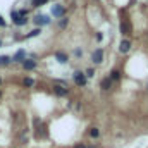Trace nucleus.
<instances>
[{
	"mask_svg": "<svg viewBox=\"0 0 148 148\" xmlns=\"http://www.w3.org/2000/svg\"><path fill=\"white\" fill-rule=\"evenodd\" d=\"M73 79H74V83H76L77 86H86V83H88L86 74H83L81 71H76V73L73 74Z\"/></svg>",
	"mask_w": 148,
	"mask_h": 148,
	"instance_id": "1",
	"label": "nucleus"
},
{
	"mask_svg": "<svg viewBox=\"0 0 148 148\" xmlns=\"http://www.w3.org/2000/svg\"><path fill=\"white\" fill-rule=\"evenodd\" d=\"M10 17H12V23H14L16 26H24V24H28V17H21L17 10H14V12L10 14Z\"/></svg>",
	"mask_w": 148,
	"mask_h": 148,
	"instance_id": "2",
	"label": "nucleus"
},
{
	"mask_svg": "<svg viewBox=\"0 0 148 148\" xmlns=\"http://www.w3.org/2000/svg\"><path fill=\"white\" fill-rule=\"evenodd\" d=\"M64 12H66V7L64 5H60V3H55V5H52V16L53 17H64Z\"/></svg>",
	"mask_w": 148,
	"mask_h": 148,
	"instance_id": "3",
	"label": "nucleus"
},
{
	"mask_svg": "<svg viewBox=\"0 0 148 148\" xmlns=\"http://www.w3.org/2000/svg\"><path fill=\"white\" fill-rule=\"evenodd\" d=\"M91 60H93L95 64H102V62H103V50H102V48H97V50L91 53Z\"/></svg>",
	"mask_w": 148,
	"mask_h": 148,
	"instance_id": "4",
	"label": "nucleus"
},
{
	"mask_svg": "<svg viewBox=\"0 0 148 148\" xmlns=\"http://www.w3.org/2000/svg\"><path fill=\"white\" fill-rule=\"evenodd\" d=\"M35 23H36L38 26H47V24H50V17H48V16L40 14V16L35 17Z\"/></svg>",
	"mask_w": 148,
	"mask_h": 148,
	"instance_id": "5",
	"label": "nucleus"
},
{
	"mask_svg": "<svg viewBox=\"0 0 148 148\" xmlns=\"http://www.w3.org/2000/svg\"><path fill=\"white\" fill-rule=\"evenodd\" d=\"M129 50H131V41L129 40H122L121 45H119V52L121 53H127Z\"/></svg>",
	"mask_w": 148,
	"mask_h": 148,
	"instance_id": "6",
	"label": "nucleus"
},
{
	"mask_svg": "<svg viewBox=\"0 0 148 148\" xmlns=\"http://www.w3.org/2000/svg\"><path fill=\"white\" fill-rule=\"evenodd\" d=\"M53 91H55L57 97H66V95L69 93V90H67L66 86H60V84H55V86H53Z\"/></svg>",
	"mask_w": 148,
	"mask_h": 148,
	"instance_id": "7",
	"label": "nucleus"
},
{
	"mask_svg": "<svg viewBox=\"0 0 148 148\" xmlns=\"http://www.w3.org/2000/svg\"><path fill=\"white\" fill-rule=\"evenodd\" d=\"M23 67H24L26 71H33V69L36 67V60H33V59H24Z\"/></svg>",
	"mask_w": 148,
	"mask_h": 148,
	"instance_id": "8",
	"label": "nucleus"
},
{
	"mask_svg": "<svg viewBox=\"0 0 148 148\" xmlns=\"http://www.w3.org/2000/svg\"><path fill=\"white\" fill-rule=\"evenodd\" d=\"M10 59H12V62H21V64H23L24 59H26V52H24V50H19V52H17L14 57H10Z\"/></svg>",
	"mask_w": 148,
	"mask_h": 148,
	"instance_id": "9",
	"label": "nucleus"
},
{
	"mask_svg": "<svg viewBox=\"0 0 148 148\" xmlns=\"http://www.w3.org/2000/svg\"><path fill=\"white\" fill-rule=\"evenodd\" d=\"M55 59H57V62L59 64H67V53H64V52H55Z\"/></svg>",
	"mask_w": 148,
	"mask_h": 148,
	"instance_id": "10",
	"label": "nucleus"
},
{
	"mask_svg": "<svg viewBox=\"0 0 148 148\" xmlns=\"http://www.w3.org/2000/svg\"><path fill=\"white\" fill-rule=\"evenodd\" d=\"M121 33H122V35H129V33H131V24H129L127 21L121 23Z\"/></svg>",
	"mask_w": 148,
	"mask_h": 148,
	"instance_id": "11",
	"label": "nucleus"
},
{
	"mask_svg": "<svg viewBox=\"0 0 148 148\" xmlns=\"http://www.w3.org/2000/svg\"><path fill=\"white\" fill-rule=\"evenodd\" d=\"M110 86H112V81L109 79V77H103L102 83H100V88H102V90H109Z\"/></svg>",
	"mask_w": 148,
	"mask_h": 148,
	"instance_id": "12",
	"label": "nucleus"
},
{
	"mask_svg": "<svg viewBox=\"0 0 148 148\" xmlns=\"http://www.w3.org/2000/svg\"><path fill=\"white\" fill-rule=\"evenodd\" d=\"M12 62V59L9 55H0V66H9Z\"/></svg>",
	"mask_w": 148,
	"mask_h": 148,
	"instance_id": "13",
	"label": "nucleus"
},
{
	"mask_svg": "<svg viewBox=\"0 0 148 148\" xmlns=\"http://www.w3.org/2000/svg\"><path fill=\"white\" fill-rule=\"evenodd\" d=\"M110 81H119L121 79V71H117V69H114L110 73V77H109Z\"/></svg>",
	"mask_w": 148,
	"mask_h": 148,
	"instance_id": "14",
	"label": "nucleus"
},
{
	"mask_svg": "<svg viewBox=\"0 0 148 148\" xmlns=\"http://www.w3.org/2000/svg\"><path fill=\"white\" fill-rule=\"evenodd\" d=\"M48 0H31V3H33V7H41V5H45Z\"/></svg>",
	"mask_w": 148,
	"mask_h": 148,
	"instance_id": "15",
	"label": "nucleus"
},
{
	"mask_svg": "<svg viewBox=\"0 0 148 148\" xmlns=\"http://www.w3.org/2000/svg\"><path fill=\"white\" fill-rule=\"evenodd\" d=\"M90 136H91V138H98V136H100V131H98L97 127H91V129H90Z\"/></svg>",
	"mask_w": 148,
	"mask_h": 148,
	"instance_id": "16",
	"label": "nucleus"
},
{
	"mask_svg": "<svg viewBox=\"0 0 148 148\" xmlns=\"http://www.w3.org/2000/svg\"><path fill=\"white\" fill-rule=\"evenodd\" d=\"M24 86H28V88L35 86V79H31V77H26V79H24Z\"/></svg>",
	"mask_w": 148,
	"mask_h": 148,
	"instance_id": "17",
	"label": "nucleus"
},
{
	"mask_svg": "<svg viewBox=\"0 0 148 148\" xmlns=\"http://www.w3.org/2000/svg\"><path fill=\"white\" fill-rule=\"evenodd\" d=\"M40 33H41V29H33V31H31V33H28V35H26V38H33V36H38V35H40Z\"/></svg>",
	"mask_w": 148,
	"mask_h": 148,
	"instance_id": "18",
	"label": "nucleus"
},
{
	"mask_svg": "<svg viewBox=\"0 0 148 148\" xmlns=\"http://www.w3.org/2000/svg\"><path fill=\"white\" fill-rule=\"evenodd\" d=\"M67 24H69V21H67V19H66V17H62V19H60V21H59V26H60V28H62V29H64V28H66V26H67Z\"/></svg>",
	"mask_w": 148,
	"mask_h": 148,
	"instance_id": "19",
	"label": "nucleus"
},
{
	"mask_svg": "<svg viewBox=\"0 0 148 148\" xmlns=\"http://www.w3.org/2000/svg\"><path fill=\"white\" fill-rule=\"evenodd\" d=\"M93 76H95V69H91V67L86 69V77H93Z\"/></svg>",
	"mask_w": 148,
	"mask_h": 148,
	"instance_id": "20",
	"label": "nucleus"
},
{
	"mask_svg": "<svg viewBox=\"0 0 148 148\" xmlns=\"http://www.w3.org/2000/svg\"><path fill=\"white\" fill-rule=\"evenodd\" d=\"M83 55V50L81 48H74V57H81Z\"/></svg>",
	"mask_w": 148,
	"mask_h": 148,
	"instance_id": "21",
	"label": "nucleus"
},
{
	"mask_svg": "<svg viewBox=\"0 0 148 148\" xmlns=\"http://www.w3.org/2000/svg\"><path fill=\"white\" fill-rule=\"evenodd\" d=\"M0 26H2V28H3V26H7V23L3 21V17H2V16H0Z\"/></svg>",
	"mask_w": 148,
	"mask_h": 148,
	"instance_id": "22",
	"label": "nucleus"
},
{
	"mask_svg": "<svg viewBox=\"0 0 148 148\" xmlns=\"http://www.w3.org/2000/svg\"><path fill=\"white\" fill-rule=\"evenodd\" d=\"M74 148H86V145H84V143H77Z\"/></svg>",
	"mask_w": 148,
	"mask_h": 148,
	"instance_id": "23",
	"label": "nucleus"
},
{
	"mask_svg": "<svg viewBox=\"0 0 148 148\" xmlns=\"http://www.w3.org/2000/svg\"><path fill=\"white\" fill-rule=\"evenodd\" d=\"M102 38H103V35H102V33H97V40H98V41H102Z\"/></svg>",
	"mask_w": 148,
	"mask_h": 148,
	"instance_id": "24",
	"label": "nucleus"
},
{
	"mask_svg": "<svg viewBox=\"0 0 148 148\" xmlns=\"http://www.w3.org/2000/svg\"><path fill=\"white\" fill-rule=\"evenodd\" d=\"M0 84H2V77H0Z\"/></svg>",
	"mask_w": 148,
	"mask_h": 148,
	"instance_id": "25",
	"label": "nucleus"
},
{
	"mask_svg": "<svg viewBox=\"0 0 148 148\" xmlns=\"http://www.w3.org/2000/svg\"><path fill=\"white\" fill-rule=\"evenodd\" d=\"M0 47H2V40H0Z\"/></svg>",
	"mask_w": 148,
	"mask_h": 148,
	"instance_id": "26",
	"label": "nucleus"
},
{
	"mask_svg": "<svg viewBox=\"0 0 148 148\" xmlns=\"http://www.w3.org/2000/svg\"><path fill=\"white\" fill-rule=\"evenodd\" d=\"M0 95H2V93H0Z\"/></svg>",
	"mask_w": 148,
	"mask_h": 148,
	"instance_id": "27",
	"label": "nucleus"
}]
</instances>
